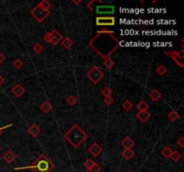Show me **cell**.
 <instances>
[{
    "label": "cell",
    "instance_id": "cell-1",
    "mask_svg": "<svg viewBox=\"0 0 184 172\" xmlns=\"http://www.w3.org/2000/svg\"><path fill=\"white\" fill-rule=\"evenodd\" d=\"M118 39L114 36V33L110 32L109 30H103L97 33L96 36L90 40L89 44H97L98 47L94 48V50L102 58L103 52V59H106L108 58H110V56L119 48V43H113V44H106L111 41H115Z\"/></svg>",
    "mask_w": 184,
    "mask_h": 172
},
{
    "label": "cell",
    "instance_id": "cell-2",
    "mask_svg": "<svg viewBox=\"0 0 184 172\" xmlns=\"http://www.w3.org/2000/svg\"><path fill=\"white\" fill-rule=\"evenodd\" d=\"M64 138L74 148H78L85 140H87L88 135L84 132V130L80 127L78 124H74L64 134Z\"/></svg>",
    "mask_w": 184,
    "mask_h": 172
},
{
    "label": "cell",
    "instance_id": "cell-3",
    "mask_svg": "<svg viewBox=\"0 0 184 172\" xmlns=\"http://www.w3.org/2000/svg\"><path fill=\"white\" fill-rule=\"evenodd\" d=\"M25 169H32L36 172H50L54 169V164L48 156H46L45 154H40L32 165L25 167H17L14 170H21Z\"/></svg>",
    "mask_w": 184,
    "mask_h": 172
},
{
    "label": "cell",
    "instance_id": "cell-4",
    "mask_svg": "<svg viewBox=\"0 0 184 172\" xmlns=\"http://www.w3.org/2000/svg\"><path fill=\"white\" fill-rule=\"evenodd\" d=\"M86 76L91 82H93L94 84H97L104 77V73L102 71V69L100 67L95 66V67H92L89 72H87Z\"/></svg>",
    "mask_w": 184,
    "mask_h": 172
},
{
    "label": "cell",
    "instance_id": "cell-5",
    "mask_svg": "<svg viewBox=\"0 0 184 172\" xmlns=\"http://www.w3.org/2000/svg\"><path fill=\"white\" fill-rule=\"evenodd\" d=\"M31 14L36 19L37 22L42 23V22L50 14V12H49V11H47V10H44L43 8H41L40 6H39V5H37L35 7H33V8L32 9Z\"/></svg>",
    "mask_w": 184,
    "mask_h": 172
},
{
    "label": "cell",
    "instance_id": "cell-6",
    "mask_svg": "<svg viewBox=\"0 0 184 172\" xmlns=\"http://www.w3.org/2000/svg\"><path fill=\"white\" fill-rule=\"evenodd\" d=\"M63 36L59 33L57 30H53L52 32H49L43 36V39L49 43H51L52 45L56 46L62 40Z\"/></svg>",
    "mask_w": 184,
    "mask_h": 172
},
{
    "label": "cell",
    "instance_id": "cell-7",
    "mask_svg": "<svg viewBox=\"0 0 184 172\" xmlns=\"http://www.w3.org/2000/svg\"><path fill=\"white\" fill-rule=\"evenodd\" d=\"M96 25L98 26H113L115 25V18L113 16H98L96 18Z\"/></svg>",
    "mask_w": 184,
    "mask_h": 172
},
{
    "label": "cell",
    "instance_id": "cell-8",
    "mask_svg": "<svg viewBox=\"0 0 184 172\" xmlns=\"http://www.w3.org/2000/svg\"><path fill=\"white\" fill-rule=\"evenodd\" d=\"M96 13L99 14H112L115 12V7L113 5H96Z\"/></svg>",
    "mask_w": 184,
    "mask_h": 172
},
{
    "label": "cell",
    "instance_id": "cell-9",
    "mask_svg": "<svg viewBox=\"0 0 184 172\" xmlns=\"http://www.w3.org/2000/svg\"><path fill=\"white\" fill-rule=\"evenodd\" d=\"M89 152L94 156V157H98L102 152H103V147L98 143V142H94L88 149Z\"/></svg>",
    "mask_w": 184,
    "mask_h": 172
},
{
    "label": "cell",
    "instance_id": "cell-10",
    "mask_svg": "<svg viewBox=\"0 0 184 172\" xmlns=\"http://www.w3.org/2000/svg\"><path fill=\"white\" fill-rule=\"evenodd\" d=\"M24 92H25V89L21 84H15L12 88V93H14V95L17 98L23 96Z\"/></svg>",
    "mask_w": 184,
    "mask_h": 172
},
{
    "label": "cell",
    "instance_id": "cell-11",
    "mask_svg": "<svg viewBox=\"0 0 184 172\" xmlns=\"http://www.w3.org/2000/svg\"><path fill=\"white\" fill-rule=\"evenodd\" d=\"M3 160L6 162V163H8V164H11L15 159H16V155L12 152V151H7L4 155H3Z\"/></svg>",
    "mask_w": 184,
    "mask_h": 172
},
{
    "label": "cell",
    "instance_id": "cell-12",
    "mask_svg": "<svg viewBox=\"0 0 184 172\" xmlns=\"http://www.w3.org/2000/svg\"><path fill=\"white\" fill-rule=\"evenodd\" d=\"M151 117V114L148 111H138L137 113V118L141 122V123H145L147 120Z\"/></svg>",
    "mask_w": 184,
    "mask_h": 172
},
{
    "label": "cell",
    "instance_id": "cell-13",
    "mask_svg": "<svg viewBox=\"0 0 184 172\" xmlns=\"http://www.w3.org/2000/svg\"><path fill=\"white\" fill-rule=\"evenodd\" d=\"M135 144V142L129 137V136H127L125 137L122 141H121V145L125 148V149H132V147L134 146Z\"/></svg>",
    "mask_w": 184,
    "mask_h": 172
},
{
    "label": "cell",
    "instance_id": "cell-14",
    "mask_svg": "<svg viewBox=\"0 0 184 172\" xmlns=\"http://www.w3.org/2000/svg\"><path fill=\"white\" fill-rule=\"evenodd\" d=\"M27 132H28V134H29L31 136L36 137L40 133V128L37 125H35V124H33V125L28 128Z\"/></svg>",
    "mask_w": 184,
    "mask_h": 172
},
{
    "label": "cell",
    "instance_id": "cell-15",
    "mask_svg": "<svg viewBox=\"0 0 184 172\" xmlns=\"http://www.w3.org/2000/svg\"><path fill=\"white\" fill-rule=\"evenodd\" d=\"M161 97H162L161 92H160L158 90H156V89H153V90L150 92V93H149V98H150L153 102H158V101L161 99Z\"/></svg>",
    "mask_w": 184,
    "mask_h": 172
},
{
    "label": "cell",
    "instance_id": "cell-16",
    "mask_svg": "<svg viewBox=\"0 0 184 172\" xmlns=\"http://www.w3.org/2000/svg\"><path fill=\"white\" fill-rule=\"evenodd\" d=\"M121 155L124 159H126L127 161H129L130 159H132L135 156V152L132 149H125L121 152Z\"/></svg>",
    "mask_w": 184,
    "mask_h": 172
},
{
    "label": "cell",
    "instance_id": "cell-17",
    "mask_svg": "<svg viewBox=\"0 0 184 172\" xmlns=\"http://www.w3.org/2000/svg\"><path fill=\"white\" fill-rule=\"evenodd\" d=\"M40 110L42 112L49 113L52 109V106H51V104H50V102L49 101H45V102H43V103L40 105Z\"/></svg>",
    "mask_w": 184,
    "mask_h": 172
},
{
    "label": "cell",
    "instance_id": "cell-18",
    "mask_svg": "<svg viewBox=\"0 0 184 172\" xmlns=\"http://www.w3.org/2000/svg\"><path fill=\"white\" fill-rule=\"evenodd\" d=\"M61 44H62V46H63L65 48L69 49V48H70L74 45V41L70 39V38H69V37H66V38L62 40Z\"/></svg>",
    "mask_w": 184,
    "mask_h": 172
},
{
    "label": "cell",
    "instance_id": "cell-19",
    "mask_svg": "<svg viewBox=\"0 0 184 172\" xmlns=\"http://www.w3.org/2000/svg\"><path fill=\"white\" fill-rule=\"evenodd\" d=\"M168 118H169L170 120L175 122V121H177V120L180 118V115H179V113H178L176 110H172V111L169 112V114H168Z\"/></svg>",
    "mask_w": 184,
    "mask_h": 172
},
{
    "label": "cell",
    "instance_id": "cell-20",
    "mask_svg": "<svg viewBox=\"0 0 184 172\" xmlns=\"http://www.w3.org/2000/svg\"><path fill=\"white\" fill-rule=\"evenodd\" d=\"M172 152H173V151H172L171 147L165 146V147L163 149V151H162V155H163L165 159H170Z\"/></svg>",
    "mask_w": 184,
    "mask_h": 172
},
{
    "label": "cell",
    "instance_id": "cell-21",
    "mask_svg": "<svg viewBox=\"0 0 184 172\" xmlns=\"http://www.w3.org/2000/svg\"><path fill=\"white\" fill-rule=\"evenodd\" d=\"M137 108H138V111H147L148 108H149V106L145 101H141L137 105Z\"/></svg>",
    "mask_w": 184,
    "mask_h": 172
},
{
    "label": "cell",
    "instance_id": "cell-22",
    "mask_svg": "<svg viewBox=\"0 0 184 172\" xmlns=\"http://www.w3.org/2000/svg\"><path fill=\"white\" fill-rule=\"evenodd\" d=\"M38 5L40 6L41 8H43L44 10H47V11H49V9H50V7H51L50 3H49V1H47V0H43V1H41L40 3L38 4Z\"/></svg>",
    "mask_w": 184,
    "mask_h": 172
},
{
    "label": "cell",
    "instance_id": "cell-23",
    "mask_svg": "<svg viewBox=\"0 0 184 172\" xmlns=\"http://www.w3.org/2000/svg\"><path fill=\"white\" fill-rule=\"evenodd\" d=\"M122 108L126 110V111H130L133 108V104L129 101V100H126L123 103H122Z\"/></svg>",
    "mask_w": 184,
    "mask_h": 172
},
{
    "label": "cell",
    "instance_id": "cell-24",
    "mask_svg": "<svg viewBox=\"0 0 184 172\" xmlns=\"http://www.w3.org/2000/svg\"><path fill=\"white\" fill-rule=\"evenodd\" d=\"M173 161H180L181 160V158H182V154L179 152H177V151H173V152H172V154H171V157H170Z\"/></svg>",
    "mask_w": 184,
    "mask_h": 172
},
{
    "label": "cell",
    "instance_id": "cell-25",
    "mask_svg": "<svg viewBox=\"0 0 184 172\" xmlns=\"http://www.w3.org/2000/svg\"><path fill=\"white\" fill-rule=\"evenodd\" d=\"M103 65H104V67H105L106 68H112V67L114 66V61L112 60L111 58H106V59L103 60Z\"/></svg>",
    "mask_w": 184,
    "mask_h": 172
},
{
    "label": "cell",
    "instance_id": "cell-26",
    "mask_svg": "<svg viewBox=\"0 0 184 172\" xmlns=\"http://www.w3.org/2000/svg\"><path fill=\"white\" fill-rule=\"evenodd\" d=\"M13 66L15 69H21L24 66V61L21 58H16L14 62H13Z\"/></svg>",
    "mask_w": 184,
    "mask_h": 172
},
{
    "label": "cell",
    "instance_id": "cell-27",
    "mask_svg": "<svg viewBox=\"0 0 184 172\" xmlns=\"http://www.w3.org/2000/svg\"><path fill=\"white\" fill-rule=\"evenodd\" d=\"M173 53V55L178 59V60H181V61H182V59H183L184 58V50L183 49H182V50H180V51H173L172 52Z\"/></svg>",
    "mask_w": 184,
    "mask_h": 172
},
{
    "label": "cell",
    "instance_id": "cell-28",
    "mask_svg": "<svg viewBox=\"0 0 184 172\" xmlns=\"http://www.w3.org/2000/svg\"><path fill=\"white\" fill-rule=\"evenodd\" d=\"M166 72H167V68H166L164 66H163V65L158 66L157 68H156V73H157L159 75H161V76L164 75V74L166 73Z\"/></svg>",
    "mask_w": 184,
    "mask_h": 172
},
{
    "label": "cell",
    "instance_id": "cell-29",
    "mask_svg": "<svg viewBox=\"0 0 184 172\" xmlns=\"http://www.w3.org/2000/svg\"><path fill=\"white\" fill-rule=\"evenodd\" d=\"M67 102L69 104L70 106H75V104H77L78 100H77V98L75 97L74 95H70L69 97L67 98Z\"/></svg>",
    "mask_w": 184,
    "mask_h": 172
},
{
    "label": "cell",
    "instance_id": "cell-30",
    "mask_svg": "<svg viewBox=\"0 0 184 172\" xmlns=\"http://www.w3.org/2000/svg\"><path fill=\"white\" fill-rule=\"evenodd\" d=\"M165 54H167V55H170V57H171V58L180 67H183V63H182V61H180V60H178L173 55V53L172 52H165Z\"/></svg>",
    "mask_w": 184,
    "mask_h": 172
},
{
    "label": "cell",
    "instance_id": "cell-31",
    "mask_svg": "<svg viewBox=\"0 0 184 172\" xmlns=\"http://www.w3.org/2000/svg\"><path fill=\"white\" fill-rule=\"evenodd\" d=\"M43 48H43V46H42L40 43H35V44L33 45V51H34L35 53H37V54H39V53L42 52Z\"/></svg>",
    "mask_w": 184,
    "mask_h": 172
},
{
    "label": "cell",
    "instance_id": "cell-32",
    "mask_svg": "<svg viewBox=\"0 0 184 172\" xmlns=\"http://www.w3.org/2000/svg\"><path fill=\"white\" fill-rule=\"evenodd\" d=\"M101 92H102V94L104 96V98H105V97H110V96H111V93H112V92H111L110 87H104V88L102 90Z\"/></svg>",
    "mask_w": 184,
    "mask_h": 172
},
{
    "label": "cell",
    "instance_id": "cell-33",
    "mask_svg": "<svg viewBox=\"0 0 184 172\" xmlns=\"http://www.w3.org/2000/svg\"><path fill=\"white\" fill-rule=\"evenodd\" d=\"M88 170L90 172H100L101 171V166L98 163H94Z\"/></svg>",
    "mask_w": 184,
    "mask_h": 172
},
{
    "label": "cell",
    "instance_id": "cell-34",
    "mask_svg": "<svg viewBox=\"0 0 184 172\" xmlns=\"http://www.w3.org/2000/svg\"><path fill=\"white\" fill-rule=\"evenodd\" d=\"M95 162L93 161V160H91V159H87L85 161H84V166L85 167V169H87V170H89L94 164Z\"/></svg>",
    "mask_w": 184,
    "mask_h": 172
},
{
    "label": "cell",
    "instance_id": "cell-35",
    "mask_svg": "<svg viewBox=\"0 0 184 172\" xmlns=\"http://www.w3.org/2000/svg\"><path fill=\"white\" fill-rule=\"evenodd\" d=\"M103 102H104V103L106 104V105L110 106V105H111V104L114 102V100H113V98L111 96H110V97H105Z\"/></svg>",
    "mask_w": 184,
    "mask_h": 172
},
{
    "label": "cell",
    "instance_id": "cell-36",
    "mask_svg": "<svg viewBox=\"0 0 184 172\" xmlns=\"http://www.w3.org/2000/svg\"><path fill=\"white\" fill-rule=\"evenodd\" d=\"M177 144L181 147V148H183L184 147V137L183 136H181L177 140Z\"/></svg>",
    "mask_w": 184,
    "mask_h": 172
},
{
    "label": "cell",
    "instance_id": "cell-37",
    "mask_svg": "<svg viewBox=\"0 0 184 172\" xmlns=\"http://www.w3.org/2000/svg\"><path fill=\"white\" fill-rule=\"evenodd\" d=\"M5 60V56L2 52H0V65H1Z\"/></svg>",
    "mask_w": 184,
    "mask_h": 172
},
{
    "label": "cell",
    "instance_id": "cell-38",
    "mask_svg": "<svg viewBox=\"0 0 184 172\" xmlns=\"http://www.w3.org/2000/svg\"><path fill=\"white\" fill-rule=\"evenodd\" d=\"M12 127V125L10 124V125H7V126H5V127H0V136H2V134H3V130L4 129H5V128H7V127Z\"/></svg>",
    "mask_w": 184,
    "mask_h": 172
},
{
    "label": "cell",
    "instance_id": "cell-39",
    "mask_svg": "<svg viewBox=\"0 0 184 172\" xmlns=\"http://www.w3.org/2000/svg\"><path fill=\"white\" fill-rule=\"evenodd\" d=\"M4 83H5V78L0 74V86H1Z\"/></svg>",
    "mask_w": 184,
    "mask_h": 172
},
{
    "label": "cell",
    "instance_id": "cell-40",
    "mask_svg": "<svg viewBox=\"0 0 184 172\" xmlns=\"http://www.w3.org/2000/svg\"><path fill=\"white\" fill-rule=\"evenodd\" d=\"M81 2H82L81 0H79V1H75V0H74V1H73V3H74V4H75V5H79V4H80Z\"/></svg>",
    "mask_w": 184,
    "mask_h": 172
},
{
    "label": "cell",
    "instance_id": "cell-41",
    "mask_svg": "<svg viewBox=\"0 0 184 172\" xmlns=\"http://www.w3.org/2000/svg\"><path fill=\"white\" fill-rule=\"evenodd\" d=\"M0 151H1V146H0Z\"/></svg>",
    "mask_w": 184,
    "mask_h": 172
},
{
    "label": "cell",
    "instance_id": "cell-42",
    "mask_svg": "<svg viewBox=\"0 0 184 172\" xmlns=\"http://www.w3.org/2000/svg\"><path fill=\"white\" fill-rule=\"evenodd\" d=\"M128 172H132V171H128Z\"/></svg>",
    "mask_w": 184,
    "mask_h": 172
}]
</instances>
